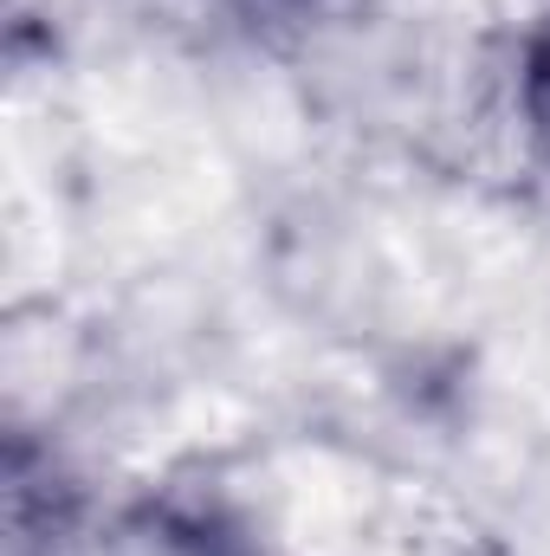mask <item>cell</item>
I'll return each mask as SVG.
<instances>
[{"label": "cell", "mask_w": 550, "mask_h": 556, "mask_svg": "<svg viewBox=\"0 0 550 556\" xmlns=\"http://www.w3.org/2000/svg\"><path fill=\"white\" fill-rule=\"evenodd\" d=\"M227 7H240V13H317L324 0H227Z\"/></svg>", "instance_id": "cell-3"}, {"label": "cell", "mask_w": 550, "mask_h": 556, "mask_svg": "<svg viewBox=\"0 0 550 556\" xmlns=\"http://www.w3.org/2000/svg\"><path fill=\"white\" fill-rule=\"evenodd\" d=\"M124 538H130V556H260L247 518L201 492H162L137 505Z\"/></svg>", "instance_id": "cell-1"}, {"label": "cell", "mask_w": 550, "mask_h": 556, "mask_svg": "<svg viewBox=\"0 0 550 556\" xmlns=\"http://www.w3.org/2000/svg\"><path fill=\"white\" fill-rule=\"evenodd\" d=\"M518 111L538 155L550 162V13L525 33V52H518Z\"/></svg>", "instance_id": "cell-2"}]
</instances>
